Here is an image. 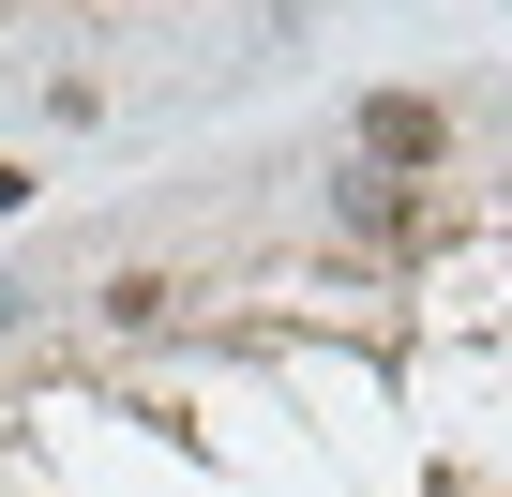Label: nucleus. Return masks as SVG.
<instances>
[{"mask_svg": "<svg viewBox=\"0 0 512 497\" xmlns=\"http://www.w3.org/2000/svg\"><path fill=\"white\" fill-rule=\"evenodd\" d=\"M362 151H377V166H437V151H452V121H437L422 91H377V106H362Z\"/></svg>", "mask_w": 512, "mask_h": 497, "instance_id": "obj_1", "label": "nucleus"}, {"mask_svg": "<svg viewBox=\"0 0 512 497\" xmlns=\"http://www.w3.org/2000/svg\"><path fill=\"white\" fill-rule=\"evenodd\" d=\"M16 317H31V287H16V272H0V332H16Z\"/></svg>", "mask_w": 512, "mask_h": 497, "instance_id": "obj_2", "label": "nucleus"}]
</instances>
